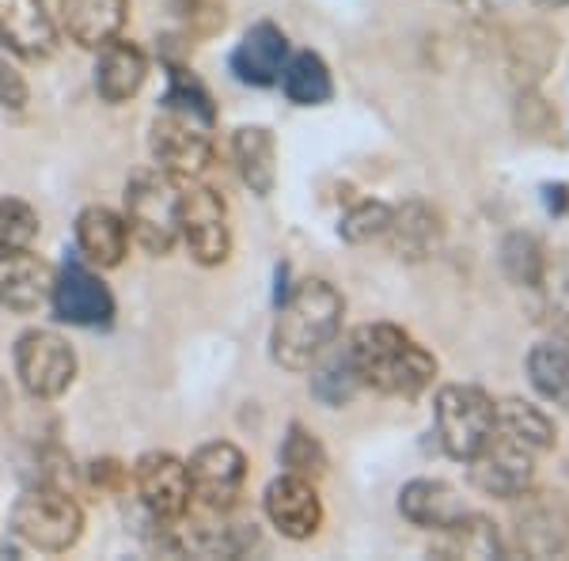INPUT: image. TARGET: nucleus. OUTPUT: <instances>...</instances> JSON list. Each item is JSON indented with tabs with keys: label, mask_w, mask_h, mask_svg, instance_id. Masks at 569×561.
Wrapping results in <instances>:
<instances>
[{
	"label": "nucleus",
	"mask_w": 569,
	"mask_h": 561,
	"mask_svg": "<svg viewBox=\"0 0 569 561\" xmlns=\"http://www.w3.org/2000/svg\"><path fill=\"white\" fill-rule=\"evenodd\" d=\"M346 300L323 278L300 281L278 308V323H273L270 349L273 361L289 372H308L319 357L335 345L338 330H342Z\"/></svg>",
	"instance_id": "nucleus-1"
},
{
	"label": "nucleus",
	"mask_w": 569,
	"mask_h": 561,
	"mask_svg": "<svg viewBox=\"0 0 569 561\" xmlns=\"http://www.w3.org/2000/svg\"><path fill=\"white\" fill-rule=\"evenodd\" d=\"M346 349H350L357 372H361V383L376 391L415 399L437 375V357L426 353L418 342H410L407 330L391 323L357 327Z\"/></svg>",
	"instance_id": "nucleus-2"
},
{
	"label": "nucleus",
	"mask_w": 569,
	"mask_h": 561,
	"mask_svg": "<svg viewBox=\"0 0 569 561\" xmlns=\"http://www.w3.org/2000/svg\"><path fill=\"white\" fill-rule=\"evenodd\" d=\"M182 179L168 171H137L126 187V228L149 254H168L179 243Z\"/></svg>",
	"instance_id": "nucleus-3"
},
{
	"label": "nucleus",
	"mask_w": 569,
	"mask_h": 561,
	"mask_svg": "<svg viewBox=\"0 0 569 561\" xmlns=\"http://www.w3.org/2000/svg\"><path fill=\"white\" fill-rule=\"evenodd\" d=\"M437 440L452 459H475L490 444V437L498 432V407L493 399L479 388H463V383H452L437 394Z\"/></svg>",
	"instance_id": "nucleus-4"
},
{
	"label": "nucleus",
	"mask_w": 569,
	"mask_h": 561,
	"mask_svg": "<svg viewBox=\"0 0 569 561\" xmlns=\"http://www.w3.org/2000/svg\"><path fill=\"white\" fill-rule=\"evenodd\" d=\"M12 528L27 547L46 550V554H61V550L77 547L80 531H84V512L58 485H34V490H27L16 501Z\"/></svg>",
	"instance_id": "nucleus-5"
},
{
	"label": "nucleus",
	"mask_w": 569,
	"mask_h": 561,
	"mask_svg": "<svg viewBox=\"0 0 569 561\" xmlns=\"http://www.w3.org/2000/svg\"><path fill=\"white\" fill-rule=\"evenodd\" d=\"M16 375L31 399H58L77 380V353L53 330H27L16 342Z\"/></svg>",
	"instance_id": "nucleus-6"
},
{
	"label": "nucleus",
	"mask_w": 569,
	"mask_h": 561,
	"mask_svg": "<svg viewBox=\"0 0 569 561\" xmlns=\"http://www.w3.org/2000/svg\"><path fill=\"white\" fill-rule=\"evenodd\" d=\"M179 239L187 243L190 259L198 266H220L228 259V251H232V232H228V209L217 190L182 179Z\"/></svg>",
	"instance_id": "nucleus-7"
},
{
	"label": "nucleus",
	"mask_w": 569,
	"mask_h": 561,
	"mask_svg": "<svg viewBox=\"0 0 569 561\" xmlns=\"http://www.w3.org/2000/svg\"><path fill=\"white\" fill-rule=\"evenodd\" d=\"M53 315L69 327H84V330H103L114 323V297L88 266L69 262L61 266V273L53 278L50 289Z\"/></svg>",
	"instance_id": "nucleus-8"
},
{
	"label": "nucleus",
	"mask_w": 569,
	"mask_h": 561,
	"mask_svg": "<svg viewBox=\"0 0 569 561\" xmlns=\"http://www.w3.org/2000/svg\"><path fill=\"white\" fill-rule=\"evenodd\" d=\"M190 474V497H198L201 509H232L236 497L243 490L247 459L228 440H213L201 444L187 463Z\"/></svg>",
	"instance_id": "nucleus-9"
},
{
	"label": "nucleus",
	"mask_w": 569,
	"mask_h": 561,
	"mask_svg": "<svg viewBox=\"0 0 569 561\" xmlns=\"http://www.w3.org/2000/svg\"><path fill=\"white\" fill-rule=\"evenodd\" d=\"M531 455L536 452H528L525 444L493 432L490 444L475 459H467V463H471L475 490H482L486 497H501V501H520V497L531 490V478H536Z\"/></svg>",
	"instance_id": "nucleus-10"
},
{
	"label": "nucleus",
	"mask_w": 569,
	"mask_h": 561,
	"mask_svg": "<svg viewBox=\"0 0 569 561\" xmlns=\"http://www.w3.org/2000/svg\"><path fill=\"white\" fill-rule=\"evenodd\" d=\"M133 482L144 509L156 520H182L190 512V474L187 463L171 452H149L137 459Z\"/></svg>",
	"instance_id": "nucleus-11"
},
{
	"label": "nucleus",
	"mask_w": 569,
	"mask_h": 561,
	"mask_svg": "<svg viewBox=\"0 0 569 561\" xmlns=\"http://www.w3.org/2000/svg\"><path fill=\"white\" fill-rule=\"evenodd\" d=\"M152 156L160 171L176 179H198L213 163V141L206 137V126L187 122L179 114H163L152 122Z\"/></svg>",
	"instance_id": "nucleus-12"
},
{
	"label": "nucleus",
	"mask_w": 569,
	"mask_h": 561,
	"mask_svg": "<svg viewBox=\"0 0 569 561\" xmlns=\"http://www.w3.org/2000/svg\"><path fill=\"white\" fill-rule=\"evenodd\" d=\"M262 504H266V517H270V523L284 539L305 542L316 535L319 523H323V504H319V493H316V485H311V478H297V474L273 478V482L266 485Z\"/></svg>",
	"instance_id": "nucleus-13"
},
{
	"label": "nucleus",
	"mask_w": 569,
	"mask_h": 561,
	"mask_svg": "<svg viewBox=\"0 0 569 561\" xmlns=\"http://www.w3.org/2000/svg\"><path fill=\"white\" fill-rule=\"evenodd\" d=\"M0 46L27 61H46L58 50V27L42 0H0Z\"/></svg>",
	"instance_id": "nucleus-14"
},
{
	"label": "nucleus",
	"mask_w": 569,
	"mask_h": 561,
	"mask_svg": "<svg viewBox=\"0 0 569 561\" xmlns=\"http://www.w3.org/2000/svg\"><path fill=\"white\" fill-rule=\"evenodd\" d=\"M284 61H289V39L278 23L262 20L243 34L240 46L232 50V72L240 84L270 88L281 80Z\"/></svg>",
	"instance_id": "nucleus-15"
},
{
	"label": "nucleus",
	"mask_w": 569,
	"mask_h": 561,
	"mask_svg": "<svg viewBox=\"0 0 569 561\" xmlns=\"http://www.w3.org/2000/svg\"><path fill=\"white\" fill-rule=\"evenodd\" d=\"M53 289V273L39 254L27 247L20 251H0V308L16 315H34Z\"/></svg>",
	"instance_id": "nucleus-16"
},
{
	"label": "nucleus",
	"mask_w": 569,
	"mask_h": 561,
	"mask_svg": "<svg viewBox=\"0 0 569 561\" xmlns=\"http://www.w3.org/2000/svg\"><path fill=\"white\" fill-rule=\"evenodd\" d=\"M259 542V523L243 520L232 509H206V517L194 520L182 535V547L206 558H240Z\"/></svg>",
	"instance_id": "nucleus-17"
},
{
	"label": "nucleus",
	"mask_w": 569,
	"mask_h": 561,
	"mask_svg": "<svg viewBox=\"0 0 569 561\" xmlns=\"http://www.w3.org/2000/svg\"><path fill=\"white\" fill-rule=\"evenodd\" d=\"M517 539L520 550L531 558L562 554L569 547V512L550 497L525 493V509L517 512Z\"/></svg>",
	"instance_id": "nucleus-18"
},
{
	"label": "nucleus",
	"mask_w": 569,
	"mask_h": 561,
	"mask_svg": "<svg viewBox=\"0 0 569 561\" xmlns=\"http://www.w3.org/2000/svg\"><path fill=\"white\" fill-rule=\"evenodd\" d=\"M130 0H61V27L84 50H103L126 27Z\"/></svg>",
	"instance_id": "nucleus-19"
},
{
	"label": "nucleus",
	"mask_w": 569,
	"mask_h": 561,
	"mask_svg": "<svg viewBox=\"0 0 569 561\" xmlns=\"http://www.w3.org/2000/svg\"><path fill=\"white\" fill-rule=\"evenodd\" d=\"M399 512L415 523V528L440 531L460 517H467V504H463V497L448 482H440V478H415V482L402 485Z\"/></svg>",
	"instance_id": "nucleus-20"
},
{
	"label": "nucleus",
	"mask_w": 569,
	"mask_h": 561,
	"mask_svg": "<svg viewBox=\"0 0 569 561\" xmlns=\"http://www.w3.org/2000/svg\"><path fill=\"white\" fill-rule=\"evenodd\" d=\"M77 247L88 262L103 266V270H114L122 266L126 251H130V228H126V217H118L114 209L107 206H91L77 217Z\"/></svg>",
	"instance_id": "nucleus-21"
},
{
	"label": "nucleus",
	"mask_w": 569,
	"mask_h": 561,
	"mask_svg": "<svg viewBox=\"0 0 569 561\" xmlns=\"http://www.w3.org/2000/svg\"><path fill=\"white\" fill-rule=\"evenodd\" d=\"M144 77H149V58L141 53V46L126 42V39H110L99 50V66H96V88L107 103H126L141 91Z\"/></svg>",
	"instance_id": "nucleus-22"
},
{
	"label": "nucleus",
	"mask_w": 569,
	"mask_h": 561,
	"mask_svg": "<svg viewBox=\"0 0 569 561\" xmlns=\"http://www.w3.org/2000/svg\"><path fill=\"white\" fill-rule=\"evenodd\" d=\"M383 236H391V251L399 254V259L421 262L440 247L445 224H440V217L426 201H407L402 209H391V224Z\"/></svg>",
	"instance_id": "nucleus-23"
},
{
	"label": "nucleus",
	"mask_w": 569,
	"mask_h": 561,
	"mask_svg": "<svg viewBox=\"0 0 569 561\" xmlns=\"http://www.w3.org/2000/svg\"><path fill=\"white\" fill-rule=\"evenodd\" d=\"M232 160L240 168V179L254 190L259 198H266L278 182V141L270 130L262 126H243L232 137Z\"/></svg>",
	"instance_id": "nucleus-24"
},
{
	"label": "nucleus",
	"mask_w": 569,
	"mask_h": 561,
	"mask_svg": "<svg viewBox=\"0 0 569 561\" xmlns=\"http://www.w3.org/2000/svg\"><path fill=\"white\" fill-rule=\"evenodd\" d=\"M528 380L555 407H569V334H555L528 353Z\"/></svg>",
	"instance_id": "nucleus-25"
},
{
	"label": "nucleus",
	"mask_w": 569,
	"mask_h": 561,
	"mask_svg": "<svg viewBox=\"0 0 569 561\" xmlns=\"http://www.w3.org/2000/svg\"><path fill=\"white\" fill-rule=\"evenodd\" d=\"M433 554L437 558H501V539L486 517L467 512L456 523L437 531L433 539Z\"/></svg>",
	"instance_id": "nucleus-26"
},
{
	"label": "nucleus",
	"mask_w": 569,
	"mask_h": 561,
	"mask_svg": "<svg viewBox=\"0 0 569 561\" xmlns=\"http://www.w3.org/2000/svg\"><path fill=\"white\" fill-rule=\"evenodd\" d=\"M281 88L289 96V103L297 107H323L335 96V80L319 53H297L292 61H284Z\"/></svg>",
	"instance_id": "nucleus-27"
},
{
	"label": "nucleus",
	"mask_w": 569,
	"mask_h": 561,
	"mask_svg": "<svg viewBox=\"0 0 569 561\" xmlns=\"http://www.w3.org/2000/svg\"><path fill=\"white\" fill-rule=\"evenodd\" d=\"M498 432L517 440V444H525L528 452H547V448H555V421L525 399L498 402Z\"/></svg>",
	"instance_id": "nucleus-28"
},
{
	"label": "nucleus",
	"mask_w": 569,
	"mask_h": 561,
	"mask_svg": "<svg viewBox=\"0 0 569 561\" xmlns=\"http://www.w3.org/2000/svg\"><path fill=\"white\" fill-rule=\"evenodd\" d=\"M361 372H357L350 349H335L323 357V364L311 372V394H316L323 407H346L357 391H361Z\"/></svg>",
	"instance_id": "nucleus-29"
},
{
	"label": "nucleus",
	"mask_w": 569,
	"mask_h": 561,
	"mask_svg": "<svg viewBox=\"0 0 569 561\" xmlns=\"http://www.w3.org/2000/svg\"><path fill=\"white\" fill-rule=\"evenodd\" d=\"M163 107L168 114H179L187 122H198V126H213L217 122V107H213V96L206 91L198 77H190L182 66H171L168 69V96H163Z\"/></svg>",
	"instance_id": "nucleus-30"
},
{
	"label": "nucleus",
	"mask_w": 569,
	"mask_h": 561,
	"mask_svg": "<svg viewBox=\"0 0 569 561\" xmlns=\"http://www.w3.org/2000/svg\"><path fill=\"white\" fill-rule=\"evenodd\" d=\"M539 292V308H543V319L555 327H569V251H555L543 259V270H539L536 281Z\"/></svg>",
	"instance_id": "nucleus-31"
},
{
	"label": "nucleus",
	"mask_w": 569,
	"mask_h": 561,
	"mask_svg": "<svg viewBox=\"0 0 569 561\" xmlns=\"http://www.w3.org/2000/svg\"><path fill=\"white\" fill-rule=\"evenodd\" d=\"M543 259H547L543 243L528 232H512L501 243V270H505V278L512 284H520V289H536Z\"/></svg>",
	"instance_id": "nucleus-32"
},
{
	"label": "nucleus",
	"mask_w": 569,
	"mask_h": 561,
	"mask_svg": "<svg viewBox=\"0 0 569 561\" xmlns=\"http://www.w3.org/2000/svg\"><path fill=\"white\" fill-rule=\"evenodd\" d=\"M281 463L297 478H319L327 471V452L316 432H308L305 425H289L281 440Z\"/></svg>",
	"instance_id": "nucleus-33"
},
{
	"label": "nucleus",
	"mask_w": 569,
	"mask_h": 561,
	"mask_svg": "<svg viewBox=\"0 0 569 561\" xmlns=\"http://www.w3.org/2000/svg\"><path fill=\"white\" fill-rule=\"evenodd\" d=\"M39 236V213L20 198H0V251L31 247Z\"/></svg>",
	"instance_id": "nucleus-34"
},
{
	"label": "nucleus",
	"mask_w": 569,
	"mask_h": 561,
	"mask_svg": "<svg viewBox=\"0 0 569 561\" xmlns=\"http://www.w3.org/2000/svg\"><path fill=\"white\" fill-rule=\"evenodd\" d=\"M388 224H391V206H383V201H361V206H353L342 217L338 232H342L346 243H369V239H380L388 232Z\"/></svg>",
	"instance_id": "nucleus-35"
},
{
	"label": "nucleus",
	"mask_w": 569,
	"mask_h": 561,
	"mask_svg": "<svg viewBox=\"0 0 569 561\" xmlns=\"http://www.w3.org/2000/svg\"><path fill=\"white\" fill-rule=\"evenodd\" d=\"M176 12L187 34H194V39H206L224 27V8L217 0H176Z\"/></svg>",
	"instance_id": "nucleus-36"
},
{
	"label": "nucleus",
	"mask_w": 569,
	"mask_h": 561,
	"mask_svg": "<svg viewBox=\"0 0 569 561\" xmlns=\"http://www.w3.org/2000/svg\"><path fill=\"white\" fill-rule=\"evenodd\" d=\"M0 107H8V110L27 107V80L8 66V58H0Z\"/></svg>",
	"instance_id": "nucleus-37"
},
{
	"label": "nucleus",
	"mask_w": 569,
	"mask_h": 561,
	"mask_svg": "<svg viewBox=\"0 0 569 561\" xmlns=\"http://www.w3.org/2000/svg\"><path fill=\"white\" fill-rule=\"evenodd\" d=\"M91 474H96V482L99 485H118V482H122V467H118L114 463V459H103V463H96V471H91Z\"/></svg>",
	"instance_id": "nucleus-38"
},
{
	"label": "nucleus",
	"mask_w": 569,
	"mask_h": 561,
	"mask_svg": "<svg viewBox=\"0 0 569 561\" xmlns=\"http://www.w3.org/2000/svg\"><path fill=\"white\" fill-rule=\"evenodd\" d=\"M547 194V209H555V213H562V209L569 206V187L566 182H558V187H543Z\"/></svg>",
	"instance_id": "nucleus-39"
},
{
	"label": "nucleus",
	"mask_w": 569,
	"mask_h": 561,
	"mask_svg": "<svg viewBox=\"0 0 569 561\" xmlns=\"http://www.w3.org/2000/svg\"><path fill=\"white\" fill-rule=\"evenodd\" d=\"M4 410H8V383L0 380V413H4Z\"/></svg>",
	"instance_id": "nucleus-40"
},
{
	"label": "nucleus",
	"mask_w": 569,
	"mask_h": 561,
	"mask_svg": "<svg viewBox=\"0 0 569 561\" xmlns=\"http://www.w3.org/2000/svg\"><path fill=\"white\" fill-rule=\"evenodd\" d=\"M547 4H555V8H566V4H569V0H547Z\"/></svg>",
	"instance_id": "nucleus-41"
},
{
	"label": "nucleus",
	"mask_w": 569,
	"mask_h": 561,
	"mask_svg": "<svg viewBox=\"0 0 569 561\" xmlns=\"http://www.w3.org/2000/svg\"><path fill=\"white\" fill-rule=\"evenodd\" d=\"M490 4H501L505 8V4H517V0H490Z\"/></svg>",
	"instance_id": "nucleus-42"
}]
</instances>
